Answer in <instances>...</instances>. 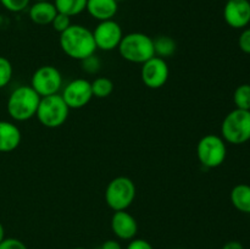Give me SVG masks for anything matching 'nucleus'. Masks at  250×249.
I'll return each mask as SVG.
<instances>
[{
    "label": "nucleus",
    "instance_id": "f257e3e1",
    "mask_svg": "<svg viewBox=\"0 0 250 249\" xmlns=\"http://www.w3.org/2000/svg\"><path fill=\"white\" fill-rule=\"evenodd\" d=\"M60 48L68 58L83 60L97 51L93 32L82 24H71L59 38Z\"/></svg>",
    "mask_w": 250,
    "mask_h": 249
},
{
    "label": "nucleus",
    "instance_id": "f03ea898",
    "mask_svg": "<svg viewBox=\"0 0 250 249\" xmlns=\"http://www.w3.org/2000/svg\"><path fill=\"white\" fill-rule=\"evenodd\" d=\"M39 103L41 97L31 85H20L7 98V114L15 121H27L36 116Z\"/></svg>",
    "mask_w": 250,
    "mask_h": 249
},
{
    "label": "nucleus",
    "instance_id": "7ed1b4c3",
    "mask_svg": "<svg viewBox=\"0 0 250 249\" xmlns=\"http://www.w3.org/2000/svg\"><path fill=\"white\" fill-rule=\"evenodd\" d=\"M117 49L122 59L128 62L141 63V65L155 56L153 38L142 32L125 34Z\"/></svg>",
    "mask_w": 250,
    "mask_h": 249
},
{
    "label": "nucleus",
    "instance_id": "20e7f679",
    "mask_svg": "<svg viewBox=\"0 0 250 249\" xmlns=\"http://www.w3.org/2000/svg\"><path fill=\"white\" fill-rule=\"evenodd\" d=\"M221 137L226 143L244 144L250 141V111L234 109L225 116L221 124Z\"/></svg>",
    "mask_w": 250,
    "mask_h": 249
},
{
    "label": "nucleus",
    "instance_id": "39448f33",
    "mask_svg": "<svg viewBox=\"0 0 250 249\" xmlns=\"http://www.w3.org/2000/svg\"><path fill=\"white\" fill-rule=\"evenodd\" d=\"M137 189L133 181L125 176L115 177L107 183L105 189V202L114 211L127 210L136 199Z\"/></svg>",
    "mask_w": 250,
    "mask_h": 249
},
{
    "label": "nucleus",
    "instance_id": "423d86ee",
    "mask_svg": "<svg viewBox=\"0 0 250 249\" xmlns=\"http://www.w3.org/2000/svg\"><path fill=\"white\" fill-rule=\"evenodd\" d=\"M68 114L70 107L67 106L61 94H54L41 98L36 116L46 128H58L67 121Z\"/></svg>",
    "mask_w": 250,
    "mask_h": 249
},
{
    "label": "nucleus",
    "instance_id": "0eeeda50",
    "mask_svg": "<svg viewBox=\"0 0 250 249\" xmlns=\"http://www.w3.org/2000/svg\"><path fill=\"white\" fill-rule=\"evenodd\" d=\"M197 156L199 163L205 167H219L226 160V142L217 134H207L198 142Z\"/></svg>",
    "mask_w": 250,
    "mask_h": 249
},
{
    "label": "nucleus",
    "instance_id": "6e6552de",
    "mask_svg": "<svg viewBox=\"0 0 250 249\" xmlns=\"http://www.w3.org/2000/svg\"><path fill=\"white\" fill-rule=\"evenodd\" d=\"M31 87L41 98L59 94V90L62 87V75L55 66H41L32 75Z\"/></svg>",
    "mask_w": 250,
    "mask_h": 249
},
{
    "label": "nucleus",
    "instance_id": "1a4fd4ad",
    "mask_svg": "<svg viewBox=\"0 0 250 249\" xmlns=\"http://www.w3.org/2000/svg\"><path fill=\"white\" fill-rule=\"evenodd\" d=\"M92 32L97 49L103 51H111L119 48L124 37L121 26L115 20L99 22Z\"/></svg>",
    "mask_w": 250,
    "mask_h": 249
},
{
    "label": "nucleus",
    "instance_id": "9d476101",
    "mask_svg": "<svg viewBox=\"0 0 250 249\" xmlns=\"http://www.w3.org/2000/svg\"><path fill=\"white\" fill-rule=\"evenodd\" d=\"M61 97L71 109H82L89 104L93 98L92 83L85 78L70 81L62 89Z\"/></svg>",
    "mask_w": 250,
    "mask_h": 249
},
{
    "label": "nucleus",
    "instance_id": "9b49d317",
    "mask_svg": "<svg viewBox=\"0 0 250 249\" xmlns=\"http://www.w3.org/2000/svg\"><path fill=\"white\" fill-rule=\"evenodd\" d=\"M170 76V68L165 59L153 56L142 63L141 77L144 84L150 89H159L166 84Z\"/></svg>",
    "mask_w": 250,
    "mask_h": 249
},
{
    "label": "nucleus",
    "instance_id": "f8f14e48",
    "mask_svg": "<svg viewBox=\"0 0 250 249\" xmlns=\"http://www.w3.org/2000/svg\"><path fill=\"white\" fill-rule=\"evenodd\" d=\"M224 19L229 27L244 29L250 23L249 0H229L224 7Z\"/></svg>",
    "mask_w": 250,
    "mask_h": 249
},
{
    "label": "nucleus",
    "instance_id": "ddd939ff",
    "mask_svg": "<svg viewBox=\"0 0 250 249\" xmlns=\"http://www.w3.org/2000/svg\"><path fill=\"white\" fill-rule=\"evenodd\" d=\"M111 226L112 233L121 241H131L136 238L138 233V222L134 219L133 215L129 214L127 210L121 211H114L111 216Z\"/></svg>",
    "mask_w": 250,
    "mask_h": 249
},
{
    "label": "nucleus",
    "instance_id": "4468645a",
    "mask_svg": "<svg viewBox=\"0 0 250 249\" xmlns=\"http://www.w3.org/2000/svg\"><path fill=\"white\" fill-rule=\"evenodd\" d=\"M22 134L19 127L10 121H0V153H10L19 148Z\"/></svg>",
    "mask_w": 250,
    "mask_h": 249
},
{
    "label": "nucleus",
    "instance_id": "2eb2a0df",
    "mask_svg": "<svg viewBox=\"0 0 250 249\" xmlns=\"http://www.w3.org/2000/svg\"><path fill=\"white\" fill-rule=\"evenodd\" d=\"M85 10L94 20L107 21L114 20L119 10V2L116 0H88Z\"/></svg>",
    "mask_w": 250,
    "mask_h": 249
},
{
    "label": "nucleus",
    "instance_id": "dca6fc26",
    "mask_svg": "<svg viewBox=\"0 0 250 249\" xmlns=\"http://www.w3.org/2000/svg\"><path fill=\"white\" fill-rule=\"evenodd\" d=\"M58 14L55 5L51 1H36L29 7V19L33 23L39 26L51 24L54 17Z\"/></svg>",
    "mask_w": 250,
    "mask_h": 249
},
{
    "label": "nucleus",
    "instance_id": "f3484780",
    "mask_svg": "<svg viewBox=\"0 0 250 249\" xmlns=\"http://www.w3.org/2000/svg\"><path fill=\"white\" fill-rule=\"evenodd\" d=\"M231 203L238 211L250 214V186L239 183L231 190Z\"/></svg>",
    "mask_w": 250,
    "mask_h": 249
},
{
    "label": "nucleus",
    "instance_id": "a211bd4d",
    "mask_svg": "<svg viewBox=\"0 0 250 249\" xmlns=\"http://www.w3.org/2000/svg\"><path fill=\"white\" fill-rule=\"evenodd\" d=\"M154 41V53L155 56H159L161 59H168L173 56L177 49L175 39L168 36H159Z\"/></svg>",
    "mask_w": 250,
    "mask_h": 249
},
{
    "label": "nucleus",
    "instance_id": "6ab92c4d",
    "mask_svg": "<svg viewBox=\"0 0 250 249\" xmlns=\"http://www.w3.org/2000/svg\"><path fill=\"white\" fill-rule=\"evenodd\" d=\"M87 1L88 0H54V5L58 12L72 17L85 11Z\"/></svg>",
    "mask_w": 250,
    "mask_h": 249
},
{
    "label": "nucleus",
    "instance_id": "aec40b11",
    "mask_svg": "<svg viewBox=\"0 0 250 249\" xmlns=\"http://www.w3.org/2000/svg\"><path fill=\"white\" fill-rule=\"evenodd\" d=\"M90 83H92L93 97L95 98L104 99V98L110 97L114 92V82L107 77H98Z\"/></svg>",
    "mask_w": 250,
    "mask_h": 249
},
{
    "label": "nucleus",
    "instance_id": "412c9836",
    "mask_svg": "<svg viewBox=\"0 0 250 249\" xmlns=\"http://www.w3.org/2000/svg\"><path fill=\"white\" fill-rule=\"evenodd\" d=\"M233 103L236 105V109L250 111V84L244 83L236 88L233 93Z\"/></svg>",
    "mask_w": 250,
    "mask_h": 249
},
{
    "label": "nucleus",
    "instance_id": "4be33fe9",
    "mask_svg": "<svg viewBox=\"0 0 250 249\" xmlns=\"http://www.w3.org/2000/svg\"><path fill=\"white\" fill-rule=\"evenodd\" d=\"M12 75H14L12 63L6 58L0 56V89L9 84Z\"/></svg>",
    "mask_w": 250,
    "mask_h": 249
},
{
    "label": "nucleus",
    "instance_id": "5701e85b",
    "mask_svg": "<svg viewBox=\"0 0 250 249\" xmlns=\"http://www.w3.org/2000/svg\"><path fill=\"white\" fill-rule=\"evenodd\" d=\"M81 67H82L83 72L88 73V75H95L102 68V61L95 54H93V55L81 60Z\"/></svg>",
    "mask_w": 250,
    "mask_h": 249
},
{
    "label": "nucleus",
    "instance_id": "b1692460",
    "mask_svg": "<svg viewBox=\"0 0 250 249\" xmlns=\"http://www.w3.org/2000/svg\"><path fill=\"white\" fill-rule=\"evenodd\" d=\"M71 24H72L71 23V17L67 16V15L60 14V12L56 14V16L54 17L53 22H51V26H53L54 31H56L60 34L62 33V32H65Z\"/></svg>",
    "mask_w": 250,
    "mask_h": 249
},
{
    "label": "nucleus",
    "instance_id": "393cba45",
    "mask_svg": "<svg viewBox=\"0 0 250 249\" xmlns=\"http://www.w3.org/2000/svg\"><path fill=\"white\" fill-rule=\"evenodd\" d=\"M31 0H0V4L10 12H21L29 5Z\"/></svg>",
    "mask_w": 250,
    "mask_h": 249
},
{
    "label": "nucleus",
    "instance_id": "a878e982",
    "mask_svg": "<svg viewBox=\"0 0 250 249\" xmlns=\"http://www.w3.org/2000/svg\"><path fill=\"white\" fill-rule=\"evenodd\" d=\"M0 249H28V247L20 239L14 237H5L4 241L0 243Z\"/></svg>",
    "mask_w": 250,
    "mask_h": 249
},
{
    "label": "nucleus",
    "instance_id": "bb28decb",
    "mask_svg": "<svg viewBox=\"0 0 250 249\" xmlns=\"http://www.w3.org/2000/svg\"><path fill=\"white\" fill-rule=\"evenodd\" d=\"M238 46L243 53L250 54V27L244 28L242 33L239 34Z\"/></svg>",
    "mask_w": 250,
    "mask_h": 249
},
{
    "label": "nucleus",
    "instance_id": "cd10ccee",
    "mask_svg": "<svg viewBox=\"0 0 250 249\" xmlns=\"http://www.w3.org/2000/svg\"><path fill=\"white\" fill-rule=\"evenodd\" d=\"M126 249H154V247L146 239L133 238L128 242Z\"/></svg>",
    "mask_w": 250,
    "mask_h": 249
},
{
    "label": "nucleus",
    "instance_id": "c85d7f7f",
    "mask_svg": "<svg viewBox=\"0 0 250 249\" xmlns=\"http://www.w3.org/2000/svg\"><path fill=\"white\" fill-rule=\"evenodd\" d=\"M98 249H124V248H122L121 243H120L119 241H116V239H107V241H105Z\"/></svg>",
    "mask_w": 250,
    "mask_h": 249
},
{
    "label": "nucleus",
    "instance_id": "c756f323",
    "mask_svg": "<svg viewBox=\"0 0 250 249\" xmlns=\"http://www.w3.org/2000/svg\"><path fill=\"white\" fill-rule=\"evenodd\" d=\"M222 249H244L243 244L238 241H229L222 247Z\"/></svg>",
    "mask_w": 250,
    "mask_h": 249
},
{
    "label": "nucleus",
    "instance_id": "7c9ffc66",
    "mask_svg": "<svg viewBox=\"0 0 250 249\" xmlns=\"http://www.w3.org/2000/svg\"><path fill=\"white\" fill-rule=\"evenodd\" d=\"M4 238H5V228L4 226H2L1 222H0V243L4 241Z\"/></svg>",
    "mask_w": 250,
    "mask_h": 249
},
{
    "label": "nucleus",
    "instance_id": "2f4dec72",
    "mask_svg": "<svg viewBox=\"0 0 250 249\" xmlns=\"http://www.w3.org/2000/svg\"><path fill=\"white\" fill-rule=\"evenodd\" d=\"M72 249H87V248H83V247H76V248H72Z\"/></svg>",
    "mask_w": 250,
    "mask_h": 249
},
{
    "label": "nucleus",
    "instance_id": "473e14b6",
    "mask_svg": "<svg viewBox=\"0 0 250 249\" xmlns=\"http://www.w3.org/2000/svg\"><path fill=\"white\" fill-rule=\"evenodd\" d=\"M34 1H50V0H34Z\"/></svg>",
    "mask_w": 250,
    "mask_h": 249
},
{
    "label": "nucleus",
    "instance_id": "72a5a7b5",
    "mask_svg": "<svg viewBox=\"0 0 250 249\" xmlns=\"http://www.w3.org/2000/svg\"><path fill=\"white\" fill-rule=\"evenodd\" d=\"M116 1H117V2H119V1H124V0H116Z\"/></svg>",
    "mask_w": 250,
    "mask_h": 249
},
{
    "label": "nucleus",
    "instance_id": "f704fd0d",
    "mask_svg": "<svg viewBox=\"0 0 250 249\" xmlns=\"http://www.w3.org/2000/svg\"><path fill=\"white\" fill-rule=\"evenodd\" d=\"M226 1H229V0H226Z\"/></svg>",
    "mask_w": 250,
    "mask_h": 249
},
{
    "label": "nucleus",
    "instance_id": "c9c22d12",
    "mask_svg": "<svg viewBox=\"0 0 250 249\" xmlns=\"http://www.w3.org/2000/svg\"><path fill=\"white\" fill-rule=\"evenodd\" d=\"M177 249H180V248H177Z\"/></svg>",
    "mask_w": 250,
    "mask_h": 249
}]
</instances>
